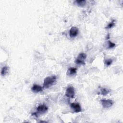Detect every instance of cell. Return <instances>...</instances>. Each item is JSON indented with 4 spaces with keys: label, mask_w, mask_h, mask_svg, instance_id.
<instances>
[{
    "label": "cell",
    "mask_w": 123,
    "mask_h": 123,
    "mask_svg": "<svg viewBox=\"0 0 123 123\" xmlns=\"http://www.w3.org/2000/svg\"><path fill=\"white\" fill-rule=\"evenodd\" d=\"M56 76L55 75H52L46 77L43 83V88H47L52 86L56 82Z\"/></svg>",
    "instance_id": "cell-1"
},
{
    "label": "cell",
    "mask_w": 123,
    "mask_h": 123,
    "mask_svg": "<svg viewBox=\"0 0 123 123\" xmlns=\"http://www.w3.org/2000/svg\"><path fill=\"white\" fill-rule=\"evenodd\" d=\"M86 58V55L84 53H80L78 55L77 58L75 60V62L77 64H81V65H85V60Z\"/></svg>",
    "instance_id": "cell-2"
},
{
    "label": "cell",
    "mask_w": 123,
    "mask_h": 123,
    "mask_svg": "<svg viewBox=\"0 0 123 123\" xmlns=\"http://www.w3.org/2000/svg\"><path fill=\"white\" fill-rule=\"evenodd\" d=\"M48 109V108L46 105L44 104L40 105L37 107V112L34 113L33 114H34L36 116H37V114H43L46 112Z\"/></svg>",
    "instance_id": "cell-3"
},
{
    "label": "cell",
    "mask_w": 123,
    "mask_h": 123,
    "mask_svg": "<svg viewBox=\"0 0 123 123\" xmlns=\"http://www.w3.org/2000/svg\"><path fill=\"white\" fill-rule=\"evenodd\" d=\"M74 89L72 86H69L67 88L66 90L65 95L69 98H73L74 96Z\"/></svg>",
    "instance_id": "cell-4"
},
{
    "label": "cell",
    "mask_w": 123,
    "mask_h": 123,
    "mask_svg": "<svg viewBox=\"0 0 123 123\" xmlns=\"http://www.w3.org/2000/svg\"><path fill=\"white\" fill-rule=\"evenodd\" d=\"M101 103L103 107L105 108H110L113 105V101L111 99H102Z\"/></svg>",
    "instance_id": "cell-5"
},
{
    "label": "cell",
    "mask_w": 123,
    "mask_h": 123,
    "mask_svg": "<svg viewBox=\"0 0 123 123\" xmlns=\"http://www.w3.org/2000/svg\"><path fill=\"white\" fill-rule=\"evenodd\" d=\"M78 34V29L75 26H72L69 30V35L71 37L73 38L77 36Z\"/></svg>",
    "instance_id": "cell-6"
},
{
    "label": "cell",
    "mask_w": 123,
    "mask_h": 123,
    "mask_svg": "<svg viewBox=\"0 0 123 123\" xmlns=\"http://www.w3.org/2000/svg\"><path fill=\"white\" fill-rule=\"evenodd\" d=\"M70 107L73 109L74 112H80L82 111V109L81 106L78 103H72L70 105Z\"/></svg>",
    "instance_id": "cell-7"
},
{
    "label": "cell",
    "mask_w": 123,
    "mask_h": 123,
    "mask_svg": "<svg viewBox=\"0 0 123 123\" xmlns=\"http://www.w3.org/2000/svg\"><path fill=\"white\" fill-rule=\"evenodd\" d=\"M32 91L34 93H38L42 91L43 87H42L40 86L35 84L31 88Z\"/></svg>",
    "instance_id": "cell-8"
},
{
    "label": "cell",
    "mask_w": 123,
    "mask_h": 123,
    "mask_svg": "<svg viewBox=\"0 0 123 123\" xmlns=\"http://www.w3.org/2000/svg\"><path fill=\"white\" fill-rule=\"evenodd\" d=\"M77 69L74 67H70L68 69L67 74L69 76H72L75 74L76 73Z\"/></svg>",
    "instance_id": "cell-9"
},
{
    "label": "cell",
    "mask_w": 123,
    "mask_h": 123,
    "mask_svg": "<svg viewBox=\"0 0 123 123\" xmlns=\"http://www.w3.org/2000/svg\"><path fill=\"white\" fill-rule=\"evenodd\" d=\"M111 91V90L106 88H101L100 89V94L103 96H106Z\"/></svg>",
    "instance_id": "cell-10"
},
{
    "label": "cell",
    "mask_w": 123,
    "mask_h": 123,
    "mask_svg": "<svg viewBox=\"0 0 123 123\" xmlns=\"http://www.w3.org/2000/svg\"><path fill=\"white\" fill-rule=\"evenodd\" d=\"M74 2L79 7H84L86 3V1L85 0H77Z\"/></svg>",
    "instance_id": "cell-11"
},
{
    "label": "cell",
    "mask_w": 123,
    "mask_h": 123,
    "mask_svg": "<svg viewBox=\"0 0 123 123\" xmlns=\"http://www.w3.org/2000/svg\"><path fill=\"white\" fill-rule=\"evenodd\" d=\"M115 20H112L110 23H109V24L105 27L106 29H110L112 27H113L115 25Z\"/></svg>",
    "instance_id": "cell-12"
},
{
    "label": "cell",
    "mask_w": 123,
    "mask_h": 123,
    "mask_svg": "<svg viewBox=\"0 0 123 123\" xmlns=\"http://www.w3.org/2000/svg\"><path fill=\"white\" fill-rule=\"evenodd\" d=\"M8 68L6 66H4L1 69V74L2 76H4L8 72Z\"/></svg>",
    "instance_id": "cell-13"
},
{
    "label": "cell",
    "mask_w": 123,
    "mask_h": 123,
    "mask_svg": "<svg viewBox=\"0 0 123 123\" xmlns=\"http://www.w3.org/2000/svg\"><path fill=\"white\" fill-rule=\"evenodd\" d=\"M112 62H113V60H112V59H109L106 60L104 61V63H105V64L107 66H110L111 64H112Z\"/></svg>",
    "instance_id": "cell-14"
},
{
    "label": "cell",
    "mask_w": 123,
    "mask_h": 123,
    "mask_svg": "<svg viewBox=\"0 0 123 123\" xmlns=\"http://www.w3.org/2000/svg\"><path fill=\"white\" fill-rule=\"evenodd\" d=\"M108 49H111V48H113V47H114L115 46V44L111 42V41H108Z\"/></svg>",
    "instance_id": "cell-15"
}]
</instances>
